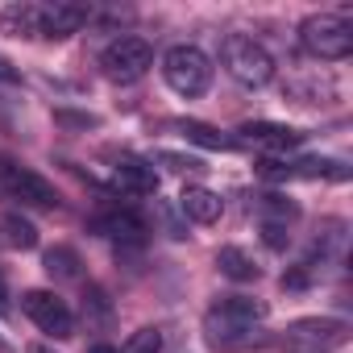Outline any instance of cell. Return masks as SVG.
I'll return each instance as SVG.
<instances>
[{
    "label": "cell",
    "mask_w": 353,
    "mask_h": 353,
    "mask_svg": "<svg viewBox=\"0 0 353 353\" xmlns=\"http://www.w3.org/2000/svg\"><path fill=\"white\" fill-rule=\"evenodd\" d=\"M0 30L13 38H42V5H9L0 13Z\"/></svg>",
    "instance_id": "obj_15"
},
{
    "label": "cell",
    "mask_w": 353,
    "mask_h": 353,
    "mask_svg": "<svg viewBox=\"0 0 353 353\" xmlns=\"http://www.w3.org/2000/svg\"><path fill=\"white\" fill-rule=\"evenodd\" d=\"M262 241H266L270 250H287V245H291V233H287V225H266V221H262Z\"/></svg>",
    "instance_id": "obj_24"
},
{
    "label": "cell",
    "mask_w": 353,
    "mask_h": 353,
    "mask_svg": "<svg viewBox=\"0 0 353 353\" xmlns=\"http://www.w3.org/2000/svg\"><path fill=\"white\" fill-rule=\"evenodd\" d=\"M221 63H225V71H229L237 83H245V88H266V83L274 79V59H270V50L258 46V42L245 38V34H229V38L221 42Z\"/></svg>",
    "instance_id": "obj_1"
},
{
    "label": "cell",
    "mask_w": 353,
    "mask_h": 353,
    "mask_svg": "<svg viewBox=\"0 0 353 353\" xmlns=\"http://www.w3.org/2000/svg\"><path fill=\"white\" fill-rule=\"evenodd\" d=\"M5 233H9V245H17V250H34L38 245V229L26 216H17V212L5 216Z\"/></svg>",
    "instance_id": "obj_21"
},
{
    "label": "cell",
    "mask_w": 353,
    "mask_h": 353,
    "mask_svg": "<svg viewBox=\"0 0 353 353\" xmlns=\"http://www.w3.org/2000/svg\"><path fill=\"white\" fill-rule=\"evenodd\" d=\"M216 266H221V274H225V279H233V283H254V279L262 274V270H258V262H254L241 245H221Z\"/></svg>",
    "instance_id": "obj_16"
},
{
    "label": "cell",
    "mask_w": 353,
    "mask_h": 353,
    "mask_svg": "<svg viewBox=\"0 0 353 353\" xmlns=\"http://www.w3.org/2000/svg\"><path fill=\"white\" fill-rule=\"evenodd\" d=\"M216 307H221L225 316H233V320L250 324V328H254V324H262V320H266V312H270V307H266L262 299H254V295H221V299H216Z\"/></svg>",
    "instance_id": "obj_17"
},
{
    "label": "cell",
    "mask_w": 353,
    "mask_h": 353,
    "mask_svg": "<svg viewBox=\"0 0 353 353\" xmlns=\"http://www.w3.org/2000/svg\"><path fill=\"white\" fill-rule=\"evenodd\" d=\"M83 21H88L83 5H50L42 9V38H71L83 30Z\"/></svg>",
    "instance_id": "obj_13"
},
{
    "label": "cell",
    "mask_w": 353,
    "mask_h": 353,
    "mask_svg": "<svg viewBox=\"0 0 353 353\" xmlns=\"http://www.w3.org/2000/svg\"><path fill=\"white\" fill-rule=\"evenodd\" d=\"M258 212H262L266 225H291L299 216V204H291L287 196H262L258 200Z\"/></svg>",
    "instance_id": "obj_20"
},
{
    "label": "cell",
    "mask_w": 353,
    "mask_h": 353,
    "mask_svg": "<svg viewBox=\"0 0 353 353\" xmlns=\"http://www.w3.org/2000/svg\"><path fill=\"white\" fill-rule=\"evenodd\" d=\"M54 121H59V125H79V129H96V125H100L92 112H54Z\"/></svg>",
    "instance_id": "obj_25"
},
{
    "label": "cell",
    "mask_w": 353,
    "mask_h": 353,
    "mask_svg": "<svg viewBox=\"0 0 353 353\" xmlns=\"http://www.w3.org/2000/svg\"><path fill=\"white\" fill-rule=\"evenodd\" d=\"M112 179H117V188L129 192V196H154V192H158V174H154V166H150V162H137V158L117 162Z\"/></svg>",
    "instance_id": "obj_12"
},
{
    "label": "cell",
    "mask_w": 353,
    "mask_h": 353,
    "mask_svg": "<svg viewBox=\"0 0 353 353\" xmlns=\"http://www.w3.org/2000/svg\"><path fill=\"white\" fill-rule=\"evenodd\" d=\"M21 75H17V67L9 63V59H0V83H17Z\"/></svg>",
    "instance_id": "obj_26"
},
{
    "label": "cell",
    "mask_w": 353,
    "mask_h": 353,
    "mask_svg": "<svg viewBox=\"0 0 353 353\" xmlns=\"http://www.w3.org/2000/svg\"><path fill=\"white\" fill-rule=\"evenodd\" d=\"M154 162H162V166H170V170H200V166H204L200 158L174 154V150H158V154H154ZM154 162H150V166H154Z\"/></svg>",
    "instance_id": "obj_23"
},
{
    "label": "cell",
    "mask_w": 353,
    "mask_h": 353,
    "mask_svg": "<svg viewBox=\"0 0 353 353\" xmlns=\"http://www.w3.org/2000/svg\"><path fill=\"white\" fill-rule=\"evenodd\" d=\"M174 129H179L188 141L204 145V150H237V141H233V137H225V133H216L212 125H200V121H179Z\"/></svg>",
    "instance_id": "obj_18"
},
{
    "label": "cell",
    "mask_w": 353,
    "mask_h": 353,
    "mask_svg": "<svg viewBox=\"0 0 353 353\" xmlns=\"http://www.w3.org/2000/svg\"><path fill=\"white\" fill-rule=\"evenodd\" d=\"M241 133H245V141L266 145V150H295V145H303V133H299V129H291V125L250 121V125H241Z\"/></svg>",
    "instance_id": "obj_11"
},
{
    "label": "cell",
    "mask_w": 353,
    "mask_h": 353,
    "mask_svg": "<svg viewBox=\"0 0 353 353\" xmlns=\"http://www.w3.org/2000/svg\"><path fill=\"white\" fill-rule=\"evenodd\" d=\"M0 353H5V341H0Z\"/></svg>",
    "instance_id": "obj_30"
},
{
    "label": "cell",
    "mask_w": 353,
    "mask_h": 353,
    "mask_svg": "<svg viewBox=\"0 0 353 353\" xmlns=\"http://www.w3.org/2000/svg\"><path fill=\"white\" fill-rule=\"evenodd\" d=\"M83 353H117L112 345H92V349H83Z\"/></svg>",
    "instance_id": "obj_28"
},
{
    "label": "cell",
    "mask_w": 353,
    "mask_h": 353,
    "mask_svg": "<svg viewBox=\"0 0 353 353\" xmlns=\"http://www.w3.org/2000/svg\"><path fill=\"white\" fill-rule=\"evenodd\" d=\"M162 79L170 92L179 96H204L208 83H212V59L200 50V46H170L162 54Z\"/></svg>",
    "instance_id": "obj_2"
},
{
    "label": "cell",
    "mask_w": 353,
    "mask_h": 353,
    "mask_svg": "<svg viewBox=\"0 0 353 353\" xmlns=\"http://www.w3.org/2000/svg\"><path fill=\"white\" fill-rule=\"evenodd\" d=\"M121 353H162V332L158 328H137L125 345H121Z\"/></svg>",
    "instance_id": "obj_22"
},
{
    "label": "cell",
    "mask_w": 353,
    "mask_h": 353,
    "mask_svg": "<svg viewBox=\"0 0 353 353\" xmlns=\"http://www.w3.org/2000/svg\"><path fill=\"white\" fill-rule=\"evenodd\" d=\"M26 353H54V349H50V345H30Z\"/></svg>",
    "instance_id": "obj_29"
},
{
    "label": "cell",
    "mask_w": 353,
    "mask_h": 353,
    "mask_svg": "<svg viewBox=\"0 0 353 353\" xmlns=\"http://www.w3.org/2000/svg\"><path fill=\"white\" fill-rule=\"evenodd\" d=\"M42 266H46L50 279H75V274H79V254H75L71 245H54V250H46Z\"/></svg>",
    "instance_id": "obj_19"
},
{
    "label": "cell",
    "mask_w": 353,
    "mask_h": 353,
    "mask_svg": "<svg viewBox=\"0 0 353 353\" xmlns=\"http://www.w3.org/2000/svg\"><path fill=\"white\" fill-rule=\"evenodd\" d=\"M287 336L307 341V345H345L349 341V320H336V316H303V320L287 324Z\"/></svg>",
    "instance_id": "obj_9"
},
{
    "label": "cell",
    "mask_w": 353,
    "mask_h": 353,
    "mask_svg": "<svg viewBox=\"0 0 353 353\" xmlns=\"http://www.w3.org/2000/svg\"><path fill=\"white\" fill-rule=\"evenodd\" d=\"M179 212H183L188 221H196V225H216L221 212H225V200H221L216 192H208V188H183Z\"/></svg>",
    "instance_id": "obj_10"
},
{
    "label": "cell",
    "mask_w": 353,
    "mask_h": 353,
    "mask_svg": "<svg viewBox=\"0 0 353 353\" xmlns=\"http://www.w3.org/2000/svg\"><path fill=\"white\" fill-rule=\"evenodd\" d=\"M204 336H208V345H212V349H245V345H254V341H258L250 324H241V320L225 316L216 303H212V307H208V316H204Z\"/></svg>",
    "instance_id": "obj_8"
},
{
    "label": "cell",
    "mask_w": 353,
    "mask_h": 353,
    "mask_svg": "<svg viewBox=\"0 0 353 353\" xmlns=\"http://www.w3.org/2000/svg\"><path fill=\"white\" fill-rule=\"evenodd\" d=\"M299 42L307 54L324 59V63H336V59H349L353 50V30L349 21L332 17V13H312L303 26H299Z\"/></svg>",
    "instance_id": "obj_3"
},
{
    "label": "cell",
    "mask_w": 353,
    "mask_h": 353,
    "mask_svg": "<svg viewBox=\"0 0 353 353\" xmlns=\"http://www.w3.org/2000/svg\"><path fill=\"white\" fill-rule=\"evenodd\" d=\"M9 312V287H5V279H0V316Z\"/></svg>",
    "instance_id": "obj_27"
},
{
    "label": "cell",
    "mask_w": 353,
    "mask_h": 353,
    "mask_svg": "<svg viewBox=\"0 0 353 353\" xmlns=\"http://www.w3.org/2000/svg\"><path fill=\"white\" fill-rule=\"evenodd\" d=\"M92 233H100V237H112V241H141V233H145V225L133 216V212H121V208H112V212H100L96 221H92Z\"/></svg>",
    "instance_id": "obj_14"
},
{
    "label": "cell",
    "mask_w": 353,
    "mask_h": 353,
    "mask_svg": "<svg viewBox=\"0 0 353 353\" xmlns=\"http://www.w3.org/2000/svg\"><path fill=\"white\" fill-rule=\"evenodd\" d=\"M5 188H9L21 204H34V208H59V192H54V183L42 179L38 170L5 166Z\"/></svg>",
    "instance_id": "obj_7"
},
{
    "label": "cell",
    "mask_w": 353,
    "mask_h": 353,
    "mask_svg": "<svg viewBox=\"0 0 353 353\" xmlns=\"http://www.w3.org/2000/svg\"><path fill=\"white\" fill-rule=\"evenodd\" d=\"M21 307H26V316L46 332V336H71L75 332V316H71V307L54 295V291H26L21 295Z\"/></svg>",
    "instance_id": "obj_5"
},
{
    "label": "cell",
    "mask_w": 353,
    "mask_h": 353,
    "mask_svg": "<svg viewBox=\"0 0 353 353\" xmlns=\"http://www.w3.org/2000/svg\"><path fill=\"white\" fill-rule=\"evenodd\" d=\"M100 67H104L108 79L133 83V79H141V75L154 67V50H150L145 38H117V42L100 54Z\"/></svg>",
    "instance_id": "obj_4"
},
{
    "label": "cell",
    "mask_w": 353,
    "mask_h": 353,
    "mask_svg": "<svg viewBox=\"0 0 353 353\" xmlns=\"http://www.w3.org/2000/svg\"><path fill=\"white\" fill-rule=\"evenodd\" d=\"M266 179H349V166L336 158H303V162H262L258 166Z\"/></svg>",
    "instance_id": "obj_6"
}]
</instances>
